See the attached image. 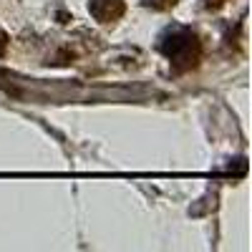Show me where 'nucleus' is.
<instances>
[{"label": "nucleus", "mask_w": 252, "mask_h": 252, "mask_svg": "<svg viewBox=\"0 0 252 252\" xmlns=\"http://www.w3.org/2000/svg\"><path fill=\"white\" fill-rule=\"evenodd\" d=\"M164 53L169 56L179 68H189V66H194V61L199 56V43H197V35L194 33H189V31H172V38L166 40V43L161 46Z\"/></svg>", "instance_id": "1"}, {"label": "nucleus", "mask_w": 252, "mask_h": 252, "mask_svg": "<svg viewBox=\"0 0 252 252\" xmlns=\"http://www.w3.org/2000/svg\"><path fill=\"white\" fill-rule=\"evenodd\" d=\"M91 10L98 20L109 23V20H114V18H119L124 13V5H121V0H94Z\"/></svg>", "instance_id": "2"}, {"label": "nucleus", "mask_w": 252, "mask_h": 252, "mask_svg": "<svg viewBox=\"0 0 252 252\" xmlns=\"http://www.w3.org/2000/svg\"><path fill=\"white\" fill-rule=\"evenodd\" d=\"M146 5H152V8H157V10H164V8H172L177 0H144Z\"/></svg>", "instance_id": "3"}, {"label": "nucleus", "mask_w": 252, "mask_h": 252, "mask_svg": "<svg viewBox=\"0 0 252 252\" xmlns=\"http://www.w3.org/2000/svg\"><path fill=\"white\" fill-rule=\"evenodd\" d=\"M220 3H224V0H207V5H220Z\"/></svg>", "instance_id": "4"}]
</instances>
